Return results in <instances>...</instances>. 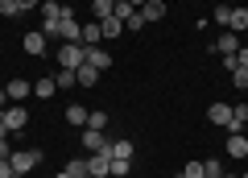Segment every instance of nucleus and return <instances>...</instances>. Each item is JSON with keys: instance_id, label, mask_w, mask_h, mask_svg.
<instances>
[{"instance_id": "18", "label": "nucleus", "mask_w": 248, "mask_h": 178, "mask_svg": "<svg viewBox=\"0 0 248 178\" xmlns=\"http://www.w3.org/2000/svg\"><path fill=\"white\" fill-rule=\"evenodd\" d=\"M62 170H66L71 178H87V174H91V170H87V158H71V162H66Z\"/></svg>"}, {"instance_id": "44", "label": "nucleus", "mask_w": 248, "mask_h": 178, "mask_svg": "<svg viewBox=\"0 0 248 178\" xmlns=\"http://www.w3.org/2000/svg\"><path fill=\"white\" fill-rule=\"evenodd\" d=\"M87 178H91V174H87Z\"/></svg>"}, {"instance_id": "42", "label": "nucleus", "mask_w": 248, "mask_h": 178, "mask_svg": "<svg viewBox=\"0 0 248 178\" xmlns=\"http://www.w3.org/2000/svg\"><path fill=\"white\" fill-rule=\"evenodd\" d=\"M13 178H29V174H13Z\"/></svg>"}, {"instance_id": "15", "label": "nucleus", "mask_w": 248, "mask_h": 178, "mask_svg": "<svg viewBox=\"0 0 248 178\" xmlns=\"http://www.w3.org/2000/svg\"><path fill=\"white\" fill-rule=\"evenodd\" d=\"M215 50H219V54H223V58H232V54H236V50H240V37H236V33H232V29H228V33H223V37H219V42H215Z\"/></svg>"}, {"instance_id": "11", "label": "nucleus", "mask_w": 248, "mask_h": 178, "mask_svg": "<svg viewBox=\"0 0 248 178\" xmlns=\"http://www.w3.org/2000/svg\"><path fill=\"white\" fill-rule=\"evenodd\" d=\"M207 120H211V125L232 129V104H211V108H207Z\"/></svg>"}, {"instance_id": "2", "label": "nucleus", "mask_w": 248, "mask_h": 178, "mask_svg": "<svg viewBox=\"0 0 248 178\" xmlns=\"http://www.w3.org/2000/svg\"><path fill=\"white\" fill-rule=\"evenodd\" d=\"M9 162H13V170H17V174H29V170L42 162V149H13Z\"/></svg>"}, {"instance_id": "36", "label": "nucleus", "mask_w": 248, "mask_h": 178, "mask_svg": "<svg viewBox=\"0 0 248 178\" xmlns=\"http://www.w3.org/2000/svg\"><path fill=\"white\" fill-rule=\"evenodd\" d=\"M232 58H236V66H244V71H248V46H240V50L232 54Z\"/></svg>"}, {"instance_id": "34", "label": "nucleus", "mask_w": 248, "mask_h": 178, "mask_svg": "<svg viewBox=\"0 0 248 178\" xmlns=\"http://www.w3.org/2000/svg\"><path fill=\"white\" fill-rule=\"evenodd\" d=\"M228 21H232V9H228V4H219V9H215V25H228Z\"/></svg>"}, {"instance_id": "17", "label": "nucleus", "mask_w": 248, "mask_h": 178, "mask_svg": "<svg viewBox=\"0 0 248 178\" xmlns=\"http://www.w3.org/2000/svg\"><path fill=\"white\" fill-rule=\"evenodd\" d=\"M79 42H83V46H99V42H104V29H99V21H95V25H83Z\"/></svg>"}, {"instance_id": "13", "label": "nucleus", "mask_w": 248, "mask_h": 178, "mask_svg": "<svg viewBox=\"0 0 248 178\" xmlns=\"http://www.w3.org/2000/svg\"><path fill=\"white\" fill-rule=\"evenodd\" d=\"M54 91H58V83H54V75H42V79L33 83V96H37V99H54Z\"/></svg>"}, {"instance_id": "37", "label": "nucleus", "mask_w": 248, "mask_h": 178, "mask_svg": "<svg viewBox=\"0 0 248 178\" xmlns=\"http://www.w3.org/2000/svg\"><path fill=\"white\" fill-rule=\"evenodd\" d=\"M13 174H17V170H13V162H9V158H0V178H13Z\"/></svg>"}, {"instance_id": "25", "label": "nucleus", "mask_w": 248, "mask_h": 178, "mask_svg": "<svg viewBox=\"0 0 248 178\" xmlns=\"http://www.w3.org/2000/svg\"><path fill=\"white\" fill-rule=\"evenodd\" d=\"M133 4H128V0H116V9H112V17H120V21H128V17H133Z\"/></svg>"}, {"instance_id": "22", "label": "nucleus", "mask_w": 248, "mask_h": 178, "mask_svg": "<svg viewBox=\"0 0 248 178\" xmlns=\"http://www.w3.org/2000/svg\"><path fill=\"white\" fill-rule=\"evenodd\" d=\"M112 158H133V141H128V137H120V141H112Z\"/></svg>"}, {"instance_id": "5", "label": "nucleus", "mask_w": 248, "mask_h": 178, "mask_svg": "<svg viewBox=\"0 0 248 178\" xmlns=\"http://www.w3.org/2000/svg\"><path fill=\"white\" fill-rule=\"evenodd\" d=\"M21 46H25V54L42 58V54H46V46H50V37H46L42 29H29V33H25V42H21Z\"/></svg>"}, {"instance_id": "6", "label": "nucleus", "mask_w": 248, "mask_h": 178, "mask_svg": "<svg viewBox=\"0 0 248 178\" xmlns=\"http://www.w3.org/2000/svg\"><path fill=\"white\" fill-rule=\"evenodd\" d=\"M87 170H91V178H108V174H112V153H91Z\"/></svg>"}, {"instance_id": "1", "label": "nucleus", "mask_w": 248, "mask_h": 178, "mask_svg": "<svg viewBox=\"0 0 248 178\" xmlns=\"http://www.w3.org/2000/svg\"><path fill=\"white\" fill-rule=\"evenodd\" d=\"M83 63H87V46L83 42H62L58 46V66L62 71H79Z\"/></svg>"}, {"instance_id": "23", "label": "nucleus", "mask_w": 248, "mask_h": 178, "mask_svg": "<svg viewBox=\"0 0 248 178\" xmlns=\"http://www.w3.org/2000/svg\"><path fill=\"white\" fill-rule=\"evenodd\" d=\"M91 9H95L99 21H108V17H112V9H116V0H91Z\"/></svg>"}, {"instance_id": "40", "label": "nucleus", "mask_w": 248, "mask_h": 178, "mask_svg": "<svg viewBox=\"0 0 248 178\" xmlns=\"http://www.w3.org/2000/svg\"><path fill=\"white\" fill-rule=\"evenodd\" d=\"M54 178H71V174H66V170H58V174H54Z\"/></svg>"}, {"instance_id": "31", "label": "nucleus", "mask_w": 248, "mask_h": 178, "mask_svg": "<svg viewBox=\"0 0 248 178\" xmlns=\"http://www.w3.org/2000/svg\"><path fill=\"white\" fill-rule=\"evenodd\" d=\"M17 13H21L17 0H0V17H17Z\"/></svg>"}, {"instance_id": "30", "label": "nucleus", "mask_w": 248, "mask_h": 178, "mask_svg": "<svg viewBox=\"0 0 248 178\" xmlns=\"http://www.w3.org/2000/svg\"><path fill=\"white\" fill-rule=\"evenodd\" d=\"M232 83H236L240 91H248V71H244V66H236V71H232Z\"/></svg>"}, {"instance_id": "3", "label": "nucleus", "mask_w": 248, "mask_h": 178, "mask_svg": "<svg viewBox=\"0 0 248 178\" xmlns=\"http://www.w3.org/2000/svg\"><path fill=\"white\" fill-rule=\"evenodd\" d=\"M4 129H9V133L29 129V112H25V104H9V108H4Z\"/></svg>"}, {"instance_id": "32", "label": "nucleus", "mask_w": 248, "mask_h": 178, "mask_svg": "<svg viewBox=\"0 0 248 178\" xmlns=\"http://www.w3.org/2000/svg\"><path fill=\"white\" fill-rule=\"evenodd\" d=\"M9 153H13V145H9V129L0 125V158H9Z\"/></svg>"}, {"instance_id": "8", "label": "nucleus", "mask_w": 248, "mask_h": 178, "mask_svg": "<svg viewBox=\"0 0 248 178\" xmlns=\"http://www.w3.org/2000/svg\"><path fill=\"white\" fill-rule=\"evenodd\" d=\"M137 13L145 17V25H157V21L166 17V4H161V0H145V4H141Z\"/></svg>"}, {"instance_id": "14", "label": "nucleus", "mask_w": 248, "mask_h": 178, "mask_svg": "<svg viewBox=\"0 0 248 178\" xmlns=\"http://www.w3.org/2000/svg\"><path fill=\"white\" fill-rule=\"evenodd\" d=\"M228 158H248V137L244 133H232L228 137Z\"/></svg>"}, {"instance_id": "7", "label": "nucleus", "mask_w": 248, "mask_h": 178, "mask_svg": "<svg viewBox=\"0 0 248 178\" xmlns=\"http://www.w3.org/2000/svg\"><path fill=\"white\" fill-rule=\"evenodd\" d=\"M37 13H42V21H62L66 13H75V9L58 4V0H42V4H37Z\"/></svg>"}, {"instance_id": "43", "label": "nucleus", "mask_w": 248, "mask_h": 178, "mask_svg": "<svg viewBox=\"0 0 248 178\" xmlns=\"http://www.w3.org/2000/svg\"><path fill=\"white\" fill-rule=\"evenodd\" d=\"M240 178H248V174H240Z\"/></svg>"}, {"instance_id": "35", "label": "nucleus", "mask_w": 248, "mask_h": 178, "mask_svg": "<svg viewBox=\"0 0 248 178\" xmlns=\"http://www.w3.org/2000/svg\"><path fill=\"white\" fill-rule=\"evenodd\" d=\"M124 29H145V17H141V13H133V17L124 21Z\"/></svg>"}, {"instance_id": "24", "label": "nucleus", "mask_w": 248, "mask_h": 178, "mask_svg": "<svg viewBox=\"0 0 248 178\" xmlns=\"http://www.w3.org/2000/svg\"><path fill=\"white\" fill-rule=\"evenodd\" d=\"M128 170H133V158H112V174L116 178H124Z\"/></svg>"}, {"instance_id": "28", "label": "nucleus", "mask_w": 248, "mask_h": 178, "mask_svg": "<svg viewBox=\"0 0 248 178\" xmlns=\"http://www.w3.org/2000/svg\"><path fill=\"white\" fill-rule=\"evenodd\" d=\"M203 174H207V178H223V166H219L215 158H207V162H203Z\"/></svg>"}, {"instance_id": "38", "label": "nucleus", "mask_w": 248, "mask_h": 178, "mask_svg": "<svg viewBox=\"0 0 248 178\" xmlns=\"http://www.w3.org/2000/svg\"><path fill=\"white\" fill-rule=\"evenodd\" d=\"M17 4H21V13H25V9H37L42 0H17Z\"/></svg>"}, {"instance_id": "27", "label": "nucleus", "mask_w": 248, "mask_h": 178, "mask_svg": "<svg viewBox=\"0 0 248 178\" xmlns=\"http://www.w3.org/2000/svg\"><path fill=\"white\" fill-rule=\"evenodd\" d=\"M54 83H58V91H66V87H75L79 79H75V71H58V79H54Z\"/></svg>"}, {"instance_id": "4", "label": "nucleus", "mask_w": 248, "mask_h": 178, "mask_svg": "<svg viewBox=\"0 0 248 178\" xmlns=\"http://www.w3.org/2000/svg\"><path fill=\"white\" fill-rule=\"evenodd\" d=\"M79 33H83V25L75 21V13H66V17L58 21V46L62 42H79Z\"/></svg>"}, {"instance_id": "20", "label": "nucleus", "mask_w": 248, "mask_h": 178, "mask_svg": "<svg viewBox=\"0 0 248 178\" xmlns=\"http://www.w3.org/2000/svg\"><path fill=\"white\" fill-rule=\"evenodd\" d=\"M244 125H248V104H236L232 108V133H240Z\"/></svg>"}, {"instance_id": "21", "label": "nucleus", "mask_w": 248, "mask_h": 178, "mask_svg": "<svg viewBox=\"0 0 248 178\" xmlns=\"http://www.w3.org/2000/svg\"><path fill=\"white\" fill-rule=\"evenodd\" d=\"M99 29H104V37H120L124 33V21L120 17H108V21H99Z\"/></svg>"}, {"instance_id": "33", "label": "nucleus", "mask_w": 248, "mask_h": 178, "mask_svg": "<svg viewBox=\"0 0 248 178\" xmlns=\"http://www.w3.org/2000/svg\"><path fill=\"white\" fill-rule=\"evenodd\" d=\"M42 33L50 37V42H58V21H42Z\"/></svg>"}, {"instance_id": "16", "label": "nucleus", "mask_w": 248, "mask_h": 178, "mask_svg": "<svg viewBox=\"0 0 248 178\" xmlns=\"http://www.w3.org/2000/svg\"><path fill=\"white\" fill-rule=\"evenodd\" d=\"M87 108H83V104H66V125H83V129H87Z\"/></svg>"}, {"instance_id": "26", "label": "nucleus", "mask_w": 248, "mask_h": 178, "mask_svg": "<svg viewBox=\"0 0 248 178\" xmlns=\"http://www.w3.org/2000/svg\"><path fill=\"white\" fill-rule=\"evenodd\" d=\"M87 129H99V133H104V129H108V112H91L87 116Z\"/></svg>"}, {"instance_id": "9", "label": "nucleus", "mask_w": 248, "mask_h": 178, "mask_svg": "<svg viewBox=\"0 0 248 178\" xmlns=\"http://www.w3.org/2000/svg\"><path fill=\"white\" fill-rule=\"evenodd\" d=\"M87 63L95 66V71H108V66H112L116 58H112V54L104 50V46H87Z\"/></svg>"}, {"instance_id": "39", "label": "nucleus", "mask_w": 248, "mask_h": 178, "mask_svg": "<svg viewBox=\"0 0 248 178\" xmlns=\"http://www.w3.org/2000/svg\"><path fill=\"white\" fill-rule=\"evenodd\" d=\"M128 4H133V9H141V4H145V0H128Z\"/></svg>"}, {"instance_id": "41", "label": "nucleus", "mask_w": 248, "mask_h": 178, "mask_svg": "<svg viewBox=\"0 0 248 178\" xmlns=\"http://www.w3.org/2000/svg\"><path fill=\"white\" fill-rule=\"evenodd\" d=\"M223 178H240V174H223Z\"/></svg>"}, {"instance_id": "12", "label": "nucleus", "mask_w": 248, "mask_h": 178, "mask_svg": "<svg viewBox=\"0 0 248 178\" xmlns=\"http://www.w3.org/2000/svg\"><path fill=\"white\" fill-rule=\"evenodd\" d=\"M99 75H104V71H95L91 63H83L79 71H75V79H79V87H95V83H99Z\"/></svg>"}, {"instance_id": "19", "label": "nucleus", "mask_w": 248, "mask_h": 178, "mask_svg": "<svg viewBox=\"0 0 248 178\" xmlns=\"http://www.w3.org/2000/svg\"><path fill=\"white\" fill-rule=\"evenodd\" d=\"M228 29H232V33H244V29H248V9H232Z\"/></svg>"}, {"instance_id": "10", "label": "nucleus", "mask_w": 248, "mask_h": 178, "mask_svg": "<svg viewBox=\"0 0 248 178\" xmlns=\"http://www.w3.org/2000/svg\"><path fill=\"white\" fill-rule=\"evenodd\" d=\"M4 91H9V104H25V96H33V83H25V79H13Z\"/></svg>"}, {"instance_id": "29", "label": "nucleus", "mask_w": 248, "mask_h": 178, "mask_svg": "<svg viewBox=\"0 0 248 178\" xmlns=\"http://www.w3.org/2000/svg\"><path fill=\"white\" fill-rule=\"evenodd\" d=\"M178 178H207V174H203V162H190V166H186Z\"/></svg>"}]
</instances>
